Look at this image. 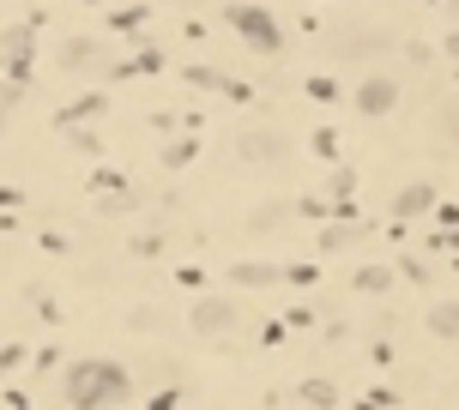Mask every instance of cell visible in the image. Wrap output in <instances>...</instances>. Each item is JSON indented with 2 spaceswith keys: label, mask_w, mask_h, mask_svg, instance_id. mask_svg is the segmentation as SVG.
<instances>
[{
  "label": "cell",
  "mask_w": 459,
  "mask_h": 410,
  "mask_svg": "<svg viewBox=\"0 0 459 410\" xmlns=\"http://www.w3.org/2000/svg\"><path fill=\"white\" fill-rule=\"evenodd\" d=\"M230 278H236V284H248V290H266V284H278V278H284V266H273V260H266V266H260V260H242Z\"/></svg>",
  "instance_id": "8992f818"
},
{
  "label": "cell",
  "mask_w": 459,
  "mask_h": 410,
  "mask_svg": "<svg viewBox=\"0 0 459 410\" xmlns=\"http://www.w3.org/2000/svg\"><path fill=\"white\" fill-rule=\"evenodd\" d=\"M393 103H399V85L393 79H363L357 85V109L363 115H393Z\"/></svg>",
  "instance_id": "5b68a950"
},
{
  "label": "cell",
  "mask_w": 459,
  "mask_h": 410,
  "mask_svg": "<svg viewBox=\"0 0 459 410\" xmlns=\"http://www.w3.org/2000/svg\"><path fill=\"white\" fill-rule=\"evenodd\" d=\"M302 398H308V405H321V410H333V398H339V392L326 387V380H302Z\"/></svg>",
  "instance_id": "4fadbf2b"
},
{
  "label": "cell",
  "mask_w": 459,
  "mask_h": 410,
  "mask_svg": "<svg viewBox=\"0 0 459 410\" xmlns=\"http://www.w3.org/2000/svg\"><path fill=\"white\" fill-rule=\"evenodd\" d=\"M326 187H333L339 200H351V193H357V169H339V175H333V182H326Z\"/></svg>",
  "instance_id": "5bb4252c"
},
{
  "label": "cell",
  "mask_w": 459,
  "mask_h": 410,
  "mask_svg": "<svg viewBox=\"0 0 459 410\" xmlns=\"http://www.w3.org/2000/svg\"><path fill=\"white\" fill-rule=\"evenodd\" d=\"M429 332L436 338H459V302H436L429 308Z\"/></svg>",
  "instance_id": "8fae6325"
},
{
  "label": "cell",
  "mask_w": 459,
  "mask_h": 410,
  "mask_svg": "<svg viewBox=\"0 0 459 410\" xmlns=\"http://www.w3.org/2000/svg\"><path fill=\"white\" fill-rule=\"evenodd\" d=\"M284 218H290V205H284V200H273V205H254V211H248V229H254V235H266V229H278Z\"/></svg>",
  "instance_id": "9c48e42d"
},
{
  "label": "cell",
  "mask_w": 459,
  "mask_h": 410,
  "mask_svg": "<svg viewBox=\"0 0 459 410\" xmlns=\"http://www.w3.org/2000/svg\"><path fill=\"white\" fill-rule=\"evenodd\" d=\"M436 187L429 182H411V187H399V193H393V218H399V224H405V218H423V211H436Z\"/></svg>",
  "instance_id": "277c9868"
},
{
  "label": "cell",
  "mask_w": 459,
  "mask_h": 410,
  "mask_svg": "<svg viewBox=\"0 0 459 410\" xmlns=\"http://www.w3.org/2000/svg\"><path fill=\"white\" fill-rule=\"evenodd\" d=\"M315 151H321V158H333V151H339V139H333V127H321V133H315Z\"/></svg>",
  "instance_id": "2e32d148"
},
{
  "label": "cell",
  "mask_w": 459,
  "mask_h": 410,
  "mask_svg": "<svg viewBox=\"0 0 459 410\" xmlns=\"http://www.w3.org/2000/svg\"><path fill=\"white\" fill-rule=\"evenodd\" d=\"M454 133H459V115H454Z\"/></svg>",
  "instance_id": "ac0fdd59"
},
{
  "label": "cell",
  "mask_w": 459,
  "mask_h": 410,
  "mask_svg": "<svg viewBox=\"0 0 459 410\" xmlns=\"http://www.w3.org/2000/svg\"><path fill=\"white\" fill-rule=\"evenodd\" d=\"M230 326H236V308H230V302H218V296L194 302V332H200V338H224Z\"/></svg>",
  "instance_id": "3957f363"
},
{
  "label": "cell",
  "mask_w": 459,
  "mask_h": 410,
  "mask_svg": "<svg viewBox=\"0 0 459 410\" xmlns=\"http://www.w3.org/2000/svg\"><path fill=\"white\" fill-rule=\"evenodd\" d=\"M61 61H67V67H97V43H67Z\"/></svg>",
  "instance_id": "7c38bea8"
},
{
  "label": "cell",
  "mask_w": 459,
  "mask_h": 410,
  "mask_svg": "<svg viewBox=\"0 0 459 410\" xmlns=\"http://www.w3.org/2000/svg\"><path fill=\"white\" fill-rule=\"evenodd\" d=\"M441 48H447V55H454V61H459V24H454V30H447V43H441Z\"/></svg>",
  "instance_id": "e0dca14e"
},
{
  "label": "cell",
  "mask_w": 459,
  "mask_h": 410,
  "mask_svg": "<svg viewBox=\"0 0 459 410\" xmlns=\"http://www.w3.org/2000/svg\"><path fill=\"white\" fill-rule=\"evenodd\" d=\"M242 158H248V163H273V158H284V139H273V133H248V139H242Z\"/></svg>",
  "instance_id": "52a82bcc"
},
{
  "label": "cell",
  "mask_w": 459,
  "mask_h": 410,
  "mask_svg": "<svg viewBox=\"0 0 459 410\" xmlns=\"http://www.w3.org/2000/svg\"><path fill=\"white\" fill-rule=\"evenodd\" d=\"M357 290H368V296H387L393 290V266H357V278H351Z\"/></svg>",
  "instance_id": "ba28073f"
},
{
  "label": "cell",
  "mask_w": 459,
  "mask_h": 410,
  "mask_svg": "<svg viewBox=\"0 0 459 410\" xmlns=\"http://www.w3.org/2000/svg\"><path fill=\"white\" fill-rule=\"evenodd\" d=\"M230 24L248 37V48H260V55H278L284 48V30H278V19L273 13H260V6H236L230 13Z\"/></svg>",
  "instance_id": "7a4b0ae2"
},
{
  "label": "cell",
  "mask_w": 459,
  "mask_h": 410,
  "mask_svg": "<svg viewBox=\"0 0 459 410\" xmlns=\"http://www.w3.org/2000/svg\"><path fill=\"white\" fill-rule=\"evenodd\" d=\"M315 278H321L315 266H284V284H315Z\"/></svg>",
  "instance_id": "9a60e30c"
},
{
  "label": "cell",
  "mask_w": 459,
  "mask_h": 410,
  "mask_svg": "<svg viewBox=\"0 0 459 410\" xmlns=\"http://www.w3.org/2000/svg\"><path fill=\"white\" fill-rule=\"evenodd\" d=\"M127 392H134V380H127V368H115V363H73V374H67V405L73 410L121 405Z\"/></svg>",
  "instance_id": "6da1fadb"
},
{
  "label": "cell",
  "mask_w": 459,
  "mask_h": 410,
  "mask_svg": "<svg viewBox=\"0 0 459 410\" xmlns=\"http://www.w3.org/2000/svg\"><path fill=\"white\" fill-rule=\"evenodd\" d=\"M357 235H368V229H357V224H351V218H339V224H333V229H321V253H339V248H351Z\"/></svg>",
  "instance_id": "30bf717a"
}]
</instances>
